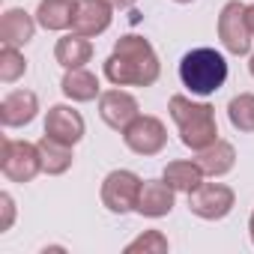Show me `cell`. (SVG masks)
I'll return each mask as SVG.
<instances>
[{"instance_id":"1","label":"cell","mask_w":254,"mask_h":254,"mask_svg":"<svg viewBox=\"0 0 254 254\" xmlns=\"http://www.w3.org/2000/svg\"><path fill=\"white\" fill-rule=\"evenodd\" d=\"M102 69L114 87H153L162 75V63L153 42L135 33L117 39Z\"/></svg>"},{"instance_id":"2","label":"cell","mask_w":254,"mask_h":254,"mask_svg":"<svg viewBox=\"0 0 254 254\" xmlns=\"http://www.w3.org/2000/svg\"><path fill=\"white\" fill-rule=\"evenodd\" d=\"M171 120L180 129V141L183 147H189L191 153H200L203 147L218 141V126H215V108L209 102H194L183 93L171 96L168 102Z\"/></svg>"},{"instance_id":"3","label":"cell","mask_w":254,"mask_h":254,"mask_svg":"<svg viewBox=\"0 0 254 254\" xmlns=\"http://www.w3.org/2000/svg\"><path fill=\"white\" fill-rule=\"evenodd\" d=\"M180 81L191 96H212L227 81V60L215 48H191L180 60Z\"/></svg>"},{"instance_id":"4","label":"cell","mask_w":254,"mask_h":254,"mask_svg":"<svg viewBox=\"0 0 254 254\" xmlns=\"http://www.w3.org/2000/svg\"><path fill=\"white\" fill-rule=\"evenodd\" d=\"M0 171L9 183H33L42 174L39 144L6 138L3 147H0Z\"/></svg>"},{"instance_id":"5","label":"cell","mask_w":254,"mask_h":254,"mask_svg":"<svg viewBox=\"0 0 254 254\" xmlns=\"http://www.w3.org/2000/svg\"><path fill=\"white\" fill-rule=\"evenodd\" d=\"M141 186H144V180H141L135 171H126V168L111 171V174L102 180V191H99L102 206H105L108 212H114V215H129V212H135Z\"/></svg>"},{"instance_id":"6","label":"cell","mask_w":254,"mask_h":254,"mask_svg":"<svg viewBox=\"0 0 254 254\" xmlns=\"http://www.w3.org/2000/svg\"><path fill=\"white\" fill-rule=\"evenodd\" d=\"M218 39L224 45L227 54L233 57H245L251 54V27H248V18H245V3L239 0H227L218 12Z\"/></svg>"},{"instance_id":"7","label":"cell","mask_w":254,"mask_h":254,"mask_svg":"<svg viewBox=\"0 0 254 254\" xmlns=\"http://www.w3.org/2000/svg\"><path fill=\"white\" fill-rule=\"evenodd\" d=\"M123 141L135 156H159L168 144V129L159 117L138 114L129 126L123 129Z\"/></svg>"},{"instance_id":"8","label":"cell","mask_w":254,"mask_h":254,"mask_svg":"<svg viewBox=\"0 0 254 254\" xmlns=\"http://www.w3.org/2000/svg\"><path fill=\"white\" fill-rule=\"evenodd\" d=\"M233 203H236V194L224 183H200L189 194L191 215H197L203 221H221V218H227L233 212Z\"/></svg>"},{"instance_id":"9","label":"cell","mask_w":254,"mask_h":254,"mask_svg":"<svg viewBox=\"0 0 254 254\" xmlns=\"http://www.w3.org/2000/svg\"><path fill=\"white\" fill-rule=\"evenodd\" d=\"M45 135L75 147L87 135V123H84L81 111H75L72 105H51L45 114Z\"/></svg>"},{"instance_id":"10","label":"cell","mask_w":254,"mask_h":254,"mask_svg":"<svg viewBox=\"0 0 254 254\" xmlns=\"http://www.w3.org/2000/svg\"><path fill=\"white\" fill-rule=\"evenodd\" d=\"M138 114H141L138 99L132 93L120 90V87L117 90H105L99 96V117H102V123L108 126V129H114V132H123Z\"/></svg>"},{"instance_id":"11","label":"cell","mask_w":254,"mask_h":254,"mask_svg":"<svg viewBox=\"0 0 254 254\" xmlns=\"http://www.w3.org/2000/svg\"><path fill=\"white\" fill-rule=\"evenodd\" d=\"M111 18H114V6L108 0H75L72 30L87 39H96L111 27Z\"/></svg>"},{"instance_id":"12","label":"cell","mask_w":254,"mask_h":254,"mask_svg":"<svg viewBox=\"0 0 254 254\" xmlns=\"http://www.w3.org/2000/svg\"><path fill=\"white\" fill-rule=\"evenodd\" d=\"M36 114H39V96L33 90H9L0 99V123H3V129L30 126Z\"/></svg>"},{"instance_id":"13","label":"cell","mask_w":254,"mask_h":254,"mask_svg":"<svg viewBox=\"0 0 254 254\" xmlns=\"http://www.w3.org/2000/svg\"><path fill=\"white\" fill-rule=\"evenodd\" d=\"M174 203H177V191L165 180H144L135 212L144 218H165V215H171Z\"/></svg>"},{"instance_id":"14","label":"cell","mask_w":254,"mask_h":254,"mask_svg":"<svg viewBox=\"0 0 254 254\" xmlns=\"http://www.w3.org/2000/svg\"><path fill=\"white\" fill-rule=\"evenodd\" d=\"M36 15H30L27 9H6L0 15V42L3 45H12V48H24L33 36H36Z\"/></svg>"},{"instance_id":"15","label":"cell","mask_w":254,"mask_h":254,"mask_svg":"<svg viewBox=\"0 0 254 254\" xmlns=\"http://www.w3.org/2000/svg\"><path fill=\"white\" fill-rule=\"evenodd\" d=\"M197 165H200V171L206 174V177H212V180H218V177H224V174H230L233 171V165H236V150H233V144L230 141H215V144H209V147H203L200 153H197V159H194Z\"/></svg>"},{"instance_id":"16","label":"cell","mask_w":254,"mask_h":254,"mask_svg":"<svg viewBox=\"0 0 254 254\" xmlns=\"http://www.w3.org/2000/svg\"><path fill=\"white\" fill-rule=\"evenodd\" d=\"M90 57H93V42L87 36L75 33V30L60 36L57 45H54V60L63 69H81L84 63H90Z\"/></svg>"},{"instance_id":"17","label":"cell","mask_w":254,"mask_h":254,"mask_svg":"<svg viewBox=\"0 0 254 254\" xmlns=\"http://www.w3.org/2000/svg\"><path fill=\"white\" fill-rule=\"evenodd\" d=\"M203 171L197 162L191 159H177V162H168L165 171H162V180L177 191V194H191L200 183H203Z\"/></svg>"},{"instance_id":"18","label":"cell","mask_w":254,"mask_h":254,"mask_svg":"<svg viewBox=\"0 0 254 254\" xmlns=\"http://www.w3.org/2000/svg\"><path fill=\"white\" fill-rule=\"evenodd\" d=\"M60 90L69 102H93L102 96V87H99V78L90 72V69H66L63 81H60Z\"/></svg>"},{"instance_id":"19","label":"cell","mask_w":254,"mask_h":254,"mask_svg":"<svg viewBox=\"0 0 254 254\" xmlns=\"http://www.w3.org/2000/svg\"><path fill=\"white\" fill-rule=\"evenodd\" d=\"M39 156H42V174H48V177L66 174L72 168V162H75L72 147L63 144V141H57V138H51V135L39 138Z\"/></svg>"},{"instance_id":"20","label":"cell","mask_w":254,"mask_h":254,"mask_svg":"<svg viewBox=\"0 0 254 254\" xmlns=\"http://www.w3.org/2000/svg\"><path fill=\"white\" fill-rule=\"evenodd\" d=\"M75 15V0H39L36 6V21L45 30H69Z\"/></svg>"},{"instance_id":"21","label":"cell","mask_w":254,"mask_h":254,"mask_svg":"<svg viewBox=\"0 0 254 254\" xmlns=\"http://www.w3.org/2000/svg\"><path fill=\"white\" fill-rule=\"evenodd\" d=\"M227 120L236 132H254V93H239L227 102Z\"/></svg>"},{"instance_id":"22","label":"cell","mask_w":254,"mask_h":254,"mask_svg":"<svg viewBox=\"0 0 254 254\" xmlns=\"http://www.w3.org/2000/svg\"><path fill=\"white\" fill-rule=\"evenodd\" d=\"M24 75H27L24 54L18 48H12V45H3V48H0V81H3V84H15Z\"/></svg>"},{"instance_id":"23","label":"cell","mask_w":254,"mask_h":254,"mask_svg":"<svg viewBox=\"0 0 254 254\" xmlns=\"http://www.w3.org/2000/svg\"><path fill=\"white\" fill-rule=\"evenodd\" d=\"M168 248H171V242H168V236L162 230H144L138 239H132L129 245H126V254H138V251H144V254H165Z\"/></svg>"},{"instance_id":"24","label":"cell","mask_w":254,"mask_h":254,"mask_svg":"<svg viewBox=\"0 0 254 254\" xmlns=\"http://www.w3.org/2000/svg\"><path fill=\"white\" fill-rule=\"evenodd\" d=\"M0 212H3V218H0V233H6L12 227V221H15V200H12L9 191L0 194Z\"/></svg>"},{"instance_id":"25","label":"cell","mask_w":254,"mask_h":254,"mask_svg":"<svg viewBox=\"0 0 254 254\" xmlns=\"http://www.w3.org/2000/svg\"><path fill=\"white\" fill-rule=\"evenodd\" d=\"M108 3H111L114 9H132V6L138 3V0H108Z\"/></svg>"},{"instance_id":"26","label":"cell","mask_w":254,"mask_h":254,"mask_svg":"<svg viewBox=\"0 0 254 254\" xmlns=\"http://www.w3.org/2000/svg\"><path fill=\"white\" fill-rule=\"evenodd\" d=\"M245 18H248V27H251V36H254V3L245 6Z\"/></svg>"},{"instance_id":"27","label":"cell","mask_w":254,"mask_h":254,"mask_svg":"<svg viewBox=\"0 0 254 254\" xmlns=\"http://www.w3.org/2000/svg\"><path fill=\"white\" fill-rule=\"evenodd\" d=\"M248 236H251V245H254V212H251V218H248Z\"/></svg>"},{"instance_id":"28","label":"cell","mask_w":254,"mask_h":254,"mask_svg":"<svg viewBox=\"0 0 254 254\" xmlns=\"http://www.w3.org/2000/svg\"><path fill=\"white\" fill-rule=\"evenodd\" d=\"M248 72H251V78H254V54L248 57Z\"/></svg>"},{"instance_id":"29","label":"cell","mask_w":254,"mask_h":254,"mask_svg":"<svg viewBox=\"0 0 254 254\" xmlns=\"http://www.w3.org/2000/svg\"><path fill=\"white\" fill-rule=\"evenodd\" d=\"M174 3H180V6H186V3H194V0H174Z\"/></svg>"}]
</instances>
